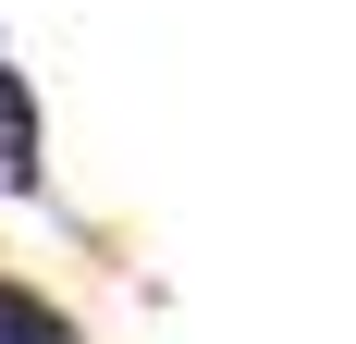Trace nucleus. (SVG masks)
<instances>
[{"label":"nucleus","instance_id":"f257e3e1","mask_svg":"<svg viewBox=\"0 0 356 344\" xmlns=\"http://www.w3.org/2000/svg\"><path fill=\"white\" fill-rule=\"evenodd\" d=\"M0 185H13V197H49V111H37L13 37H0Z\"/></svg>","mask_w":356,"mask_h":344},{"label":"nucleus","instance_id":"f03ea898","mask_svg":"<svg viewBox=\"0 0 356 344\" xmlns=\"http://www.w3.org/2000/svg\"><path fill=\"white\" fill-rule=\"evenodd\" d=\"M0 344H86V320H74L37 271H0Z\"/></svg>","mask_w":356,"mask_h":344}]
</instances>
